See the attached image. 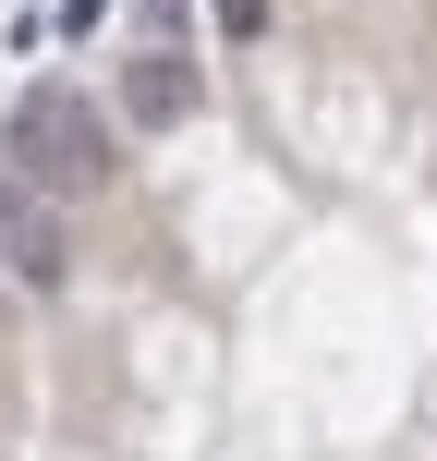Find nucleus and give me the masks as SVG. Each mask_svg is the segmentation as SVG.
<instances>
[{"mask_svg":"<svg viewBox=\"0 0 437 461\" xmlns=\"http://www.w3.org/2000/svg\"><path fill=\"white\" fill-rule=\"evenodd\" d=\"M219 13V37H255V24H268V0H207Z\"/></svg>","mask_w":437,"mask_h":461,"instance_id":"nucleus-4","label":"nucleus"},{"mask_svg":"<svg viewBox=\"0 0 437 461\" xmlns=\"http://www.w3.org/2000/svg\"><path fill=\"white\" fill-rule=\"evenodd\" d=\"M13 303H24V292H13V279H0V316H13Z\"/></svg>","mask_w":437,"mask_h":461,"instance_id":"nucleus-5","label":"nucleus"},{"mask_svg":"<svg viewBox=\"0 0 437 461\" xmlns=\"http://www.w3.org/2000/svg\"><path fill=\"white\" fill-rule=\"evenodd\" d=\"M195 61L183 49H134V61H122V134H170V122H195Z\"/></svg>","mask_w":437,"mask_h":461,"instance_id":"nucleus-3","label":"nucleus"},{"mask_svg":"<svg viewBox=\"0 0 437 461\" xmlns=\"http://www.w3.org/2000/svg\"><path fill=\"white\" fill-rule=\"evenodd\" d=\"M0 279H13V292H61L73 279V230H61V207H49L24 170H0Z\"/></svg>","mask_w":437,"mask_h":461,"instance_id":"nucleus-2","label":"nucleus"},{"mask_svg":"<svg viewBox=\"0 0 437 461\" xmlns=\"http://www.w3.org/2000/svg\"><path fill=\"white\" fill-rule=\"evenodd\" d=\"M0 170H24L49 207H86V194L122 183V122L97 110L73 73H37V86L13 97V122H0Z\"/></svg>","mask_w":437,"mask_h":461,"instance_id":"nucleus-1","label":"nucleus"}]
</instances>
